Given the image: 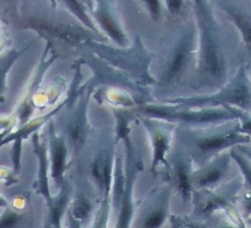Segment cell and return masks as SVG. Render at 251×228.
Segmentation results:
<instances>
[{
    "label": "cell",
    "mask_w": 251,
    "mask_h": 228,
    "mask_svg": "<svg viewBox=\"0 0 251 228\" xmlns=\"http://www.w3.org/2000/svg\"><path fill=\"white\" fill-rule=\"evenodd\" d=\"M222 173L220 169L217 168H213L211 170H209L208 172H206L201 180H200L199 183L201 185H209L213 182H216L220 180Z\"/></svg>",
    "instance_id": "cell-9"
},
{
    "label": "cell",
    "mask_w": 251,
    "mask_h": 228,
    "mask_svg": "<svg viewBox=\"0 0 251 228\" xmlns=\"http://www.w3.org/2000/svg\"><path fill=\"white\" fill-rule=\"evenodd\" d=\"M201 69L209 77L220 79L225 69L224 56L217 36L211 29H204L202 35Z\"/></svg>",
    "instance_id": "cell-1"
},
{
    "label": "cell",
    "mask_w": 251,
    "mask_h": 228,
    "mask_svg": "<svg viewBox=\"0 0 251 228\" xmlns=\"http://www.w3.org/2000/svg\"><path fill=\"white\" fill-rule=\"evenodd\" d=\"M178 184L183 197L189 198L191 193V186H190L189 177H188L187 170L184 165H179L178 167Z\"/></svg>",
    "instance_id": "cell-6"
},
{
    "label": "cell",
    "mask_w": 251,
    "mask_h": 228,
    "mask_svg": "<svg viewBox=\"0 0 251 228\" xmlns=\"http://www.w3.org/2000/svg\"><path fill=\"white\" fill-rule=\"evenodd\" d=\"M250 222H251V220H250Z\"/></svg>",
    "instance_id": "cell-11"
},
{
    "label": "cell",
    "mask_w": 251,
    "mask_h": 228,
    "mask_svg": "<svg viewBox=\"0 0 251 228\" xmlns=\"http://www.w3.org/2000/svg\"><path fill=\"white\" fill-rule=\"evenodd\" d=\"M240 141V137L234 133L221 134L217 136H211L207 137H203L199 140L196 145L202 151H215L227 147L235 142Z\"/></svg>",
    "instance_id": "cell-4"
},
{
    "label": "cell",
    "mask_w": 251,
    "mask_h": 228,
    "mask_svg": "<svg viewBox=\"0 0 251 228\" xmlns=\"http://www.w3.org/2000/svg\"><path fill=\"white\" fill-rule=\"evenodd\" d=\"M149 113L155 114V115L158 116H164V117H176L179 119L183 120H188V121H212L216 119H220L224 116H228L227 114L224 112H217V111H211V112H203V113H188V112H176V113H171L168 111L164 110H159V109H149Z\"/></svg>",
    "instance_id": "cell-3"
},
{
    "label": "cell",
    "mask_w": 251,
    "mask_h": 228,
    "mask_svg": "<svg viewBox=\"0 0 251 228\" xmlns=\"http://www.w3.org/2000/svg\"><path fill=\"white\" fill-rule=\"evenodd\" d=\"M235 158H236V160H237L238 162H239V165H240L241 168L243 169V172H244V174H245V176H246V180H247L248 183H249L250 186H251V168L248 166V164H247L242 158L238 157V156H235Z\"/></svg>",
    "instance_id": "cell-10"
},
{
    "label": "cell",
    "mask_w": 251,
    "mask_h": 228,
    "mask_svg": "<svg viewBox=\"0 0 251 228\" xmlns=\"http://www.w3.org/2000/svg\"><path fill=\"white\" fill-rule=\"evenodd\" d=\"M228 14L231 16L232 20L235 22L236 26L239 28L243 35L244 41L248 50L251 51V17L240 10H237L232 7H228Z\"/></svg>",
    "instance_id": "cell-5"
},
{
    "label": "cell",
    "mask_w": 251,
    "mask_h": 228,
    "mask_svg": "<svg viewBox=\"0 0 251 228\" xmlns=\"http://www.w3.org/2000/svg\"><path fill=\"white\" fill-rule=\"evenodd\" d=\"M166 217V212L164 209H158L149 215V217L146 219L144 228H158L161 223L164 222Z\"/></svg>",
    "instance_id": "cell-8"
},
{
    "label": "cell",
    "mask_w": 251,
    "mask_h": 228,
    "mask_svg": "<svg viewBox=\"0 0 251 228\" xmlns=\"http://www.w3.org/2000/svg\"><path fill=\"white\" fill-rule=\"evenodd\" d=\"M154 146H155V150H154V166H155L156 164L162 158H164L165 153H166V151H167L168 143H167L166 137L161 136V135H157L155 137Z\"/></svg>",
    "instance_id": "cell-7"
},
{
    "label": "cell",
    "mask_w": 251,
    "mask_h": 228,
    "mask_svg": "<svg viewBox=\"0 0 251 228\" xmlns=\"http://www.w3.org/2000/svg\"><path fill=\"white\" fill-rule=\"evenodd\" d=\"M189 53H190L189 40H186L180 43L177 49L175 50V52L170 60L169 68L165 75L167 81H172L181 74V72L183 71V69L187 65L188 58H189Z\"/></svg>",
    "instance_id": "cell-2"
}]
</instances>
